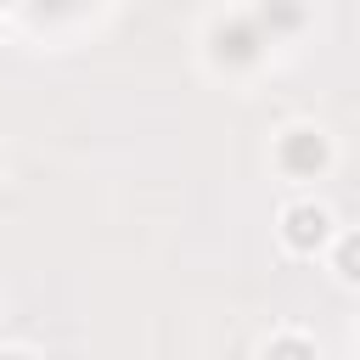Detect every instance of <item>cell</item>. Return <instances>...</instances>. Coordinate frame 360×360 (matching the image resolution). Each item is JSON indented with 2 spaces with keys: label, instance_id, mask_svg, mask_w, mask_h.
Wrapping results in <instances>:
<instances>
[{
  "label": "cell",
  "instance_id": "1",
  "mask_svg": "<svg viewBox=\"0 0 360 360\" xmlns=\"http://www.w3.org/2000/svg\"><path fill=\"white\" fill-rule=\"evenodd\" d=\"M281 242H287L292 253L326 248V242H332V214H326L321 202H292V208L281 214Z\"/></svg>",
  "mask_w": 360,
  "mask_h": 360
},
{
  "label": "cell",
  "instance_id": "2",
  "mask_svg": "<svg viewBox=\"0 0 360 360\" xmlns=\"http://www.w3.org/2000/svg\"><path fill=\"white\" fill-rule=\"evenodd\" d=\"M338 276L343 281H360V236H343L338 242Z\"/></svg>",
  "mask_w": 360,
  "mask_h": 360
}]
</instances>
